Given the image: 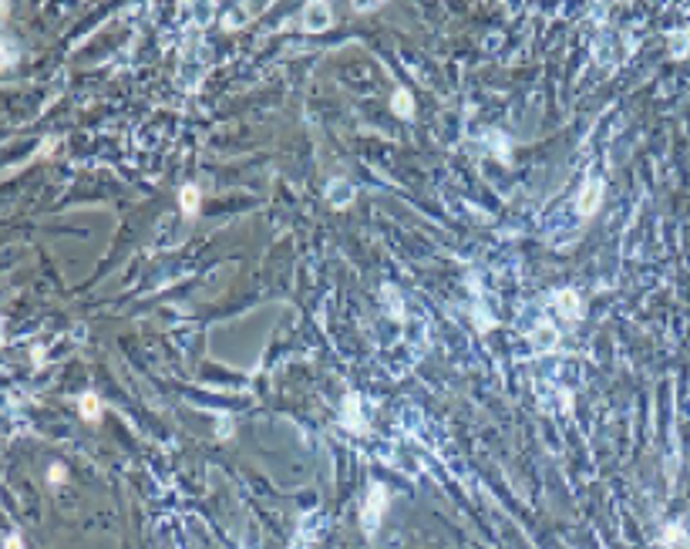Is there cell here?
<instances>
[{
    "instance_id": "7c38bea8",
    "label": "cell",
    "mask_w": 690,
    "mask_h": 549,
    "mask_svg": "<svg viewBox=\"0 0 690 549\" xmlns=\"http://www.w3.org/2000/svg\"><path fill=\"white\" fill-rule=\"evenodd\" d=\"M4 549H24V539H21V533H7V539H4Z\"/></svg>"
},
{
    "instance_id": "6da1fadb",
    "label": "cell",
    "mask_w": 690,
    "mask_h": 549,
    "mask_svg": "<svg viewBox=\"0 0 690 549\" xmlns=\"http://www.w3.org/2000/svg\"><path fill=\"white\" fill-rule=\"evenodd\" d=\"M387 506H391L387 486H384V482H371V486H367V496H364V506H360V526H364V536L367 539L377 536Z\"/></svg>"
},
{
    "instance_id": "5b68a950",
    "label": "cell",
    "mask_w": 690,
    "mask_h": 549,
    "mask_svg": "<svg viewBox=\"0 0 690 549\" xmlns=\"http://www.w3.org/2000/svg\"><path fill=\"white\" fill-rule=\"evenodd\" d=\"M340 425H344L347 432H367V422L360 418V395L357 391H347L344 398V415H340Z\"/></svg>"
},
{
    "instance_id": "277c9868",
    "label": "cell",
    "mask_w": 690,
    "mask_h": 549,
    "mask_svg": "<svg viewBox=\"0 0 690 549\" xmlns=\"http://www.w3.org/2000/svg\"><path fill=\"white\" fill-rule=\"evenodd\" d=\"M552 304H556V314L566 317L569 324L583 320V300H579V294H576L573 287H566V290H559V294H552Z\"/></svg>"
},
{
    "instance_id": "52a82bcc",
    "label": "cell",
    "mask_w": 690,
    "mask_h": 549,
    "mask_svg": "<svg viewBox=\"0 0 690 549\" xmlns=\"http://www.w3.org/2000/svg\"><path fill=\"white\" fill-rule=\"evenodd\" d=\"M179 206H182V216H195L199 213V186H182V192H179Z\"/></svg>"
},
{
    "instance_id": "ba28073f",
    "label": "cell",
    "mask_w": 690,
    "mask_h": 549,
    "mask_svg": "<svg viewBox=\"0 0 690 549\" xmlns=\"http://www.w3.org/2000/svg\"><path fill=\"white\" fill-rule=\"evenodd\" d=\"M391 108H394L397 118L411 122V118H414V98H411V91H394V102H391Z\"/></svg>"
},
{
    "instance_id": "30bf717a",
    "label": "cell",
    "mask_w": 690,
    "mask_h": 549,
    "mask_svg": "<svg viewBox=\"0 0 690 549\" xmlns=\"http://www.w3.org/2000/svg\"><path fill=\"white\" fill-rule=\"evenodd\" d=\"M488 142H492V152L499 155L502 162H509V139L499 135V132H488Z\"/></svg>"
},
{
    "instance_id": "8992f818",
    "label": "cell",
    "mask_w": 690,
    "mask_h": 549,
    "mask_svg": "<svg viewBox=\"0 0 690 549\" xmlns=\"http://www.w3.org/2000/svg\"><path fill=\"white\" fill-rule=\"evenodd\" d=\"M327 199H330L333 209H347L354 203V186L347 179H330L327 182Z\"/></svg>"
},
{
    "instance_id": "8fae6325",
    "label": "cell",
    "mask_w": 690,
    "mask_h": 549,
    "mask_svg": "<svg viewBox=\"0 0 690 549\" xmlns=\"http://www.w3.org/2000/svg\"><path fill=\"white\" fill-rule=\"evenodd\" d=\"M249 17H253V7H243V14H226L222 27H226V31H236V27H243Z\"/></svg>"
},
{
    "instance_id": "4fadbf2b",
    "label": "cell",
    "mask_w": 690,
    "mask_h": 549,
    "mask_svg": "<svg viewBox=\"0 0 690 549\" xmlns=\"http://www.w3.org/2000/svg\"><path fill=\"white\" fill-rule=\"evenodd\" d=\"M48 479H51V486H61L64 479H68V472H64V465H51V475H48Z\"/></svg>"
},
{
    "instance_id": "3957f363",
    "label": "cell",
    "mask_w": 690,
    "mask_h": 549,
    "mask_svg": "<svg viewBox=\"0 0 690 549\" xmlns=\"http://www.w3.org/2000/svg\"><path fill=\"white\" fill-rule=\"evenodd\" d=\"M333 21V14H330V4H307L303 7V21H300V27L307 31V34H320V31H327Z\"/></svg>"
},
{
    "instance_id": "7a4b0ae2",
    "label": "cell",
    "mask_w": 690,
    "mask_h": 549,
    "mask_svg": "<svg viewBox=\"0 0 690 549\" xmlns=\"http://www.w3.org/2000/svg\"><path fill=\"white\" fill-rule=\"evenodd\" d=\"M603 192H606V182H603V176H589L586 182H583V189H579V196H576V213L583 219H593L596 213H600V206H603Z\"/></svg>"
},
{
    "instance_id": "9c48e42d",
    "label": "cell",
    "mask_w": 690,
    "mask_h": 549,
    "mask_svg": "<svg viewBox=\"0 0 690 549\" xmlns=\"http://www.w3.org/2000/svg\"><path fill=\"white\" fill-rule=\"evenodd\" d=\"M77 408H81V418H85V422H98V418H102V405H98V398L91 395V391L77 398Z\"/></svg>"
},
{
    "instance_id": "5bb4252c",
    "label": "cell",
    "mask_w": 690,
    "mask_h": 549,
    "mask_svg": "<svg viewBox=\"0 0 690 549\" xmlns=\"http://www.w3.org/2000/svg\"><path fill=\"white\" fill-rule=\"evenodd\" d=\"M4 64H7V68L14 64V44H11V38H4Z\"/></svg>"
}]
</instances>
